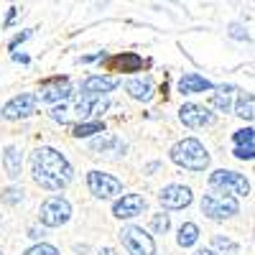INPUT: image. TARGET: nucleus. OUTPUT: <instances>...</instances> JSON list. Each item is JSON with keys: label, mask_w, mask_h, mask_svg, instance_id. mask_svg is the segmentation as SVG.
<instances>
[{"label": "nucleus", "mask_w": 255, "mask_h": 255, "mask_svg": "<svg viewBox=\"0 0 255 255\" xmlns=\"http://www.w3.org/2000/svg\"><path fill=\"white\" fill-rule=\"evenodd\" d=\"M97 255H118V253H115V250H113V248H102V250H100V253H97Z\"/></svg>", "instance_id": "f704fd0d"}, {"label": "nucleus", "mask_w": 255, "mask_h": 255, "mask_svg": "<svg viewBox=\"0 0 255 255\" xmlns=\"http://www.w3.org/2000/svg\"><path fill=\"white\" fill-rule=\"evenodd\" d=\"M158 202L163 209H184L194 202V194H191L189 186H181V184H168L166 189H161L158 194Z\"/></svg>", "instance_id": "1a4fd4ad"}, {"label": "nucleus", "mask_w": 255, "mask_h": 255, "mask_svg": "<svg viewBox=\"0 0 255 255\" xmlns=\"http://www.w3.org/2000/svg\"><path fill=\"white\" fill-rule=\"evenodd\" d=\"M31 174H33V181L46 189V191H61L74 176V168L72 163L67 161V156L59 153L56 148H49V145H41L33 151L31 156Z\"/></svg>", "instance_id": "f257e3e1"}, {"label": "nucleus", "mask_w": 255, "mask_h": 255, "mask_svg": "<svg viewBox=\"0 0 255 255\" xmlns=\"http://www.w3.org/2000/svg\"><path fill=\"white\" fill-rule=\"evenodd\" d=\"M0 255H3V250H0Z\"/></svg>", "instance_id": "e433bc0d"}, {"label": "nucleus", "mask_w": 255, "mask_h": 255, "mask_svg": "<svg viewBox=\"0 0 255 255\" xmlns=\"http://www.w3.org/2000/svg\"><path fill=\"white\" fill-rule=\"evenodd\" d=\"M143 209H145V199L140 194H123L113 204V215L118 220H133V217L143 215Z\"/></svg>", "instance_id": "f8f14e48"}, {"label": "nucleus", "mask_w": 255, "mask_h": 255, "mask_svg": "<svg viewBox=\"0 0 255 255\" xmlns=\"http://www.w3.org/2000/svg\"><path fill=\"white\" fill-rule=\"evenodd\" d=\"M23 255H59V250L54 245H49V243H38V245L28 248Z\"/></svg>", "instance_id": "bb28decb"}, {"label": "nucleus", "mask_w": 255, "mask_h": 255, "mask_svg": "<svg viewBox=\"0 0 255 255\" xmlns=\"http://www.w3.org/2000/svg\"><path fill=\"white\" fill-rule=\"evenodd\" d=\"M69 97H72V84L61 77L44 82L41 84V92L36 95V100H41V102H67Z\"/></svg>", "instance_id": "9d476101"}, {"label": "nucleus", "mask_w": 255, "mask_h": 255, "mask_svg": "<svg viewBox=\"0 0 255 255\" xmlns=\"http://www.w3.org/2000/svg\"><path fill=\"white\" fill-rule=\"evenodd\" d=\"M235 158H240V161H253V156H255V145H248V148H235Z\"/></svg>", "instance_id": "cd10ccee"}, {"label": "nucleus", "mask_w": 255, "mask_h": 255, "mask_svg": "<svg viewBox=\"0 0 255 255\" xmlns=\"http://www.w3.org/2000/svg\"><path fill=\"white\" fill-rule=\"evenodd\" d=\"M212 245H215L217 250H222V253H227V255H238L240 253V245L235 240H230L227 235H215L212 238Z\"/></svg>", "instance_id": "5701e85b"}, {"label": "nucleus", "mask_w": 255, "mask_h": 255, "mask_svg": "<svg viewBox=\"0 0 255 255\" xmlns=\"http://www.w3.org/2000/svg\"><path fill=\"white\" fill-rule=\"evenodd\" d=\"M171 161L189 171H207L209 168V153L197 138H184L171 148Z\"/></svg>", "instance_id": "f03ea898"}, {"label": "nucleus", "mask_w": 255, "mask_h": 255, "mask_svg": "<svg viewBox=\"0 0 255 255\" xmlns=\"http://www.w3.org/2000/svg\"><path fill=\"white\" fill-rule=\"evenodd\" d=\"M28 38H31V31H23V33H18V36H13V38H10V44H8V49L13 51V49H15L18 44H23V41H28Z\"/></svg>", "instance_id": "c756f323"}, {"label": "nucleus", "mask_w": 255, "mask_h": 255, "mask_svg": "<svg viewBox=\"0 0 255 255\" xmlns=\"http://www.w3.org/2000/svg\"><path fill=\"white\" fill-rule=\"evenodd\" d=\"M15 15H18V8H10V13H8V20H5V28H10V26H13Z\"/></svg>", "instance_id": "473e14b6"}, {"label": "nucleus", "mask_w": 255, "mask_h": 255, "mask_svg": "<svg viewBox=\"0 0 255 255\" xmlns=\"http://www.w3.org/2000/svg\"><path fill=\"white\" fill-rule=\"evenodd\" d=\"M232 92H235V87H232V84H222V87L212 95V100H209V105L215 110H220V113H230L232 110Z\"/></svg>", "instance_id": "f3484780"}, {"label": "nucleus", "mask_w": 255, "mask_h": 255, "mask_svg": "<svg viewBox=\"0 0 255 255\" xmlns=\"http://www.w3.org/2000/svg\"><path fill=\"white\" fill-rule=\"evenodd\" d=\"M87 186L92 191V197H97V199H113V197L123 194L120 179L105 174V171H90L87 174Z\"/></svg>", "instance_id": "0eeeda50"}, {"label": "nucleus", "mask_w": 255, "mask_h": 255, "mask_svg": "<svg viewBox=\"0 0 255 255\" xmlns=\"http://www.w3.org/2000/svg\"><path fill=\"white\" fill-rule=\"evenodd\" d=\"M168 227H171V220H168V215H163V212L153 215V220H151V230L156 232V235H166Z\"/></svg>", "instance_id": "393cba45"}, {"label": "nucleus", "mask_w": 255, "mask_h": 255, "mask_svg": "<svg viewBox=\"0 0 255 255\" xmlns=\"http://www.w3.org/2000/svg\"><path fill=\"white\" fill-rule=\"evenodd\" d=\"M3 168L10 179H18L20 171H23V153H20V148L15 145H8L5 153H3Z\"/></svg>", "instance_id": "dca6fc26"}, {"label": "nucleus", "mask_w": 255, "mask_h": 255, "mask_svg": "<svg viewBox=\"0 0 255 255\" xmlns=\"http://www.w3.org/2000/svg\"><path fill=\"white\" fill-rule=\"evenodd\" d=\"M102 56H105V54L97 51V54H90V56H82L79 61H82V64H90V61H97V59H102Z\"/></svg>", "instance_id": "7c9ffc66"}, {"label": "nucleus", "mask_w": 255, "mask_h": 255, "mask_svg": "<svg viewBox=\"0 0 255 255\" xmlns=\"http://www.w3.org/2000/svg\"><path fill=\"white\" fill-rule=\"evenodd\" d=\"M110 64H113L115 69H123V72H138V69L143 67V59H140L138 54H133V51H128V54L115 56Z\"/></svg>", "instance_id": "a211bd4d"}, {"label": "nucleus", "mask_w": 255, "mask_h": 255, "mask_svg": "<svg viewBox=\"0 0 255 255\" xmlns=\"http://www.w3.org/2000/svg\"><path fill=\"white\" fill-rule=\"evenodd\" d=\"M28 238H33V240L44 238V230H38V227H31V230H28Z\"/></svg>", "instance_id": "2f4dec72"}, {"label": "nucleus", "mask_w": 255, "mask_h": 255, "mask_svg": "<svg viewBox=\"0 0 255 255\" xmlns=\"http://www.w3.org/2000/svg\"><path fill=\"white\" fill-rule=\"evenodd\" d=\"M120 84L118 77H102V74H92L82 82V97H102L113 92L115 87Z\"/></svg>", "instance_id": "ddd939ff"}, {"label": "nucleus", "mask_w": 255, "mask_h": 255, "mask_svg": "<svg viewBox=\"0 0 255 255\" xmlns=\"http://www.w3.org/2000/svg\"><path fill=\"white\" fill-rule=\"evenodd\" d=\"M202 212L209 220H227V217H235L240 212V204L235 197H227L222 191H212V194L202 197Z\"/></svg>", "instance_id": "20e7f679"}, {"label": "nucleus", "mask_w": 255, "mask_h": 255, "mask_svg": "<svg viewBox=\"0 0 255 255\" xmlns=\"http://www.w3.org/2000/svg\"><path fill=\"white\" fill-rule=\"evenodd\" d=\"M194 255H217V253H215V250H197Z\"/></svg>", "instance_id": "c9c22d12"}, {"label": "nucleus", "mask_w": 255, "mask_h": 255, "mask_svg": "<svg viewBox=\"0 0 255 255\" xmlns=\"http://www.w3.org/2000/svg\"><path fill=\"white\" fill-rule=\"evenodd\" d=\"M20 199H23V189H15V186H10V189H5L3 194H0V202L3 204H8V207H13V204H18Z\"/></svg>", "instance_id": "a878e982"}, {"label": "nucleus", "mask_w": 255, "mask_h": 255, "mask_svg": "<svg viewBox=\"0 0 255 255\" xmlns=\"http://www.w3.org/2000/svg\"><path fill=\"white\" fill-rule=\"evenodd\" d=\"M232 140H235V148L255 145V130H253V128H243V130H235V133H232Z\"/></svg>", "instance_id": "b1692460"}, {"label": "nucleus", "mask_w": 255, "mask_h": 255, "mask_svg": "<svg viewBox=\"0 0 255 255\" xmlns=\"http://www.w3.org/2000/svg\"><path fill=\"white\" fill-rule=\"evenodd\" d=\"M113 145L118 148V151H125V143H120L115 135H105V133L90 143V148H92V151H102V153H105V151H110Z\"/></svg>", "instance_id": "4be33fe9"}, {"label": "nucleus", "mask_w": 255, "mask_h": 255, "mask_svg": "<svg viewBox=\"0 0 255 255\" xmlns=\"http://www.w3.org/2000/svg\"><path fill=\"white\" fill-rule=\"evenodd\" d=\"M38 220L44 227H61L72 220V204L64 197H49L38 209Z\"/></svg>", "instance_id": "39448f33"}, {"label": "nucleus", "mask_w": 255, "mask_h": 255, "mask_svg": "<svg viewBox=\"0 0 255 255\" xmlns=\"http://www.w3.org/2000/svg\"><path fill=\"white\" fill-rule=\"evenodd\" d=\"M120 240L123 248L130 255H156V243L148 232L138 225H128L120 230Z\"/></svg>", "instance_id": "423d86ee"}, {"label": "nucleus", "mask_w": 255, "mask_h": 255, "mask_svg": "<svg viewBox=\"0 0 255 255\" xmlns=\"http://www.w3.org/2000/svg\"><path fill=\"white\" fill-rule=\"evenodd\" d=\"M253 105H255V97H253L250 92H243V95L238 97V105H235V115L243 118V120H253V118H255Z\"/></svg>", "instance_id": "412c9836"}, {"label": "nucleus", "mask_w": 255, "mask_h": 255, "mask_svg": "<svg viewBox=\"0 0 255 255\" xmlns=\"http://www.w3.org/2000/svg\"><path fill=\"white\" fill-rule=\"evenodd\" d=\"M36 105H38V100L33 92H20L3 105V113L0 115L5 120H23V118H31L36 113Z\"/></svg>", "instance_id": "6e6552de"}, {"label": "nucleus", "mask_w": 255, "mask_h": 255, "mask_svg": "<svg viewBox=\"0 0 255 255\" xmlns=\"http://www.w3.org/2000/svg\"><path fill=\"white\" fill-rule=\"evenodd\" d=\"M209 90H215V84L197 72H186L179 79V92L181 95H197V92H209Z\"/></svg>", "instance_id": "4468645a"}, {"label": "nucleus", "mask_w": 255, "mask_h": 255, "mask_svg": "<svg viewBox=\"0 0 255 255\" xmlns=\"http://www.w3.org/2000/svg\"><path fill=\"white\" fill-rule=\"evenodd\" d=\"M95 133H105V123H100V120H84V123H79V125H74V130H72V135L74 138H90V135H95Z\"/></svg>", "instance_id": "aec40b11"}, {"label": "nucleus", "mask_w": 255, "mask_h": 255, "mask_svg": "<svg viewBox=\"0 0 255 255\" xmlns=\"http://www.w3.org/2000/svg\"><path fill=\"white\" fill-rule=\"evenodd\" d=\"M13 61H15V64H28L31 59H28L26 54H13Z\"/></svg>", "instance_id": "72a5a7b5"}, {"label": "nucleus", "mask_w": 255, "mask_h": 255, "mask_svg": "<svg viewBox=\"0 0 255 255\" xmlns=\"http://www.w3.org/2000/svg\"><path fill=\"white\" fill-rule=\"evenodd\" d=\"M230 36H232V38H240V41H243V38H250L248 31H245L240 23H232V26H230Z\"/></svg>", "instance_id": "c85d7f7f"}, {"label": "nucleus", "mask_w": 255, "mask_h": 255, "mask_svg": "<svg viewBox=\"0 0 255 255\" xmlns=\"http://www.w3.org/2000/svg\"><path fill=\"white\" fill-rule=\"evenodd\" d=\"M179 120L186 128H204V125L215 123V115H212L207 108H202V105L186 102V105H181V110H179Z\"/></svg>", "instance_id": "9b49d317"}, {"label": "nucleus", "mask_w": 255, "mask_h": 255, "mask_svg": "<svg viewBox=\"0 0 255 255\" xmlns=\"http://www.w3.org/2000/svg\"><path fill=\"white\" fill-rule=\"evenodd\" d=\"M209 186L212 189H222V194L227 197H248L250 194V181L230 168H217L209 174Z\"/></svg>", "instance_id": "7ed1b4c3"}, {"label": "nucleus", "mask_w": 255, "mask_h": 255, "mask_svg": "<svg viewBox=\"0 0 255 255\" xmlns=\"http://www.w3.org/2000/svg\"><path fill=\"white\" fill-rule=\"evenodd\" d=\"M125 90H128V95H130L133 100H151L153 97V79L151 77H135V79H130L125 84Z\"/></svg>", "instance_id": "2eb2a0df"}, {"label": "nucleus", "mask_w": 255, "mask_h": 255, "mask_svg": "<svg viewBox=\"0 0 255 255\" xmlns=\"http://www.w3.org/2000/svg\"><path fill=\"white\" fill-rule=\"evenodd\" d=\"M197 240H199V227H197L194 222H184V225L179 227L176 243H179L181 248H191V245H197Z\"/></svg>", "instance_id": "6ab92c4d"}]
</instances>
